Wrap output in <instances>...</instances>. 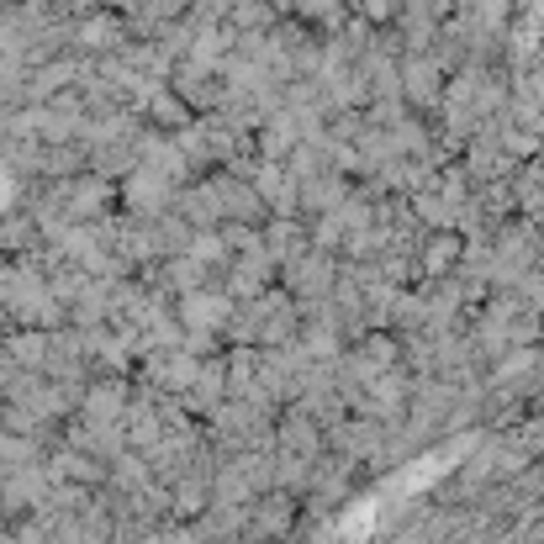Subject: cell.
Listing matches in <instances>:
<instances>
[{"label":"cell","instance_id":"obj_2","mask_svg":"<svg viewBox=\"0 0 544 544\" xmlns=\"http://www.w3.org/2000/svg\"><path fill=\"white\" fill-rule=\"evenodd\" d=\"M154 117H164V122H180L185 111H175V101H164V96H159V101H154Z\"/></svg>","mask_w":544,"mask_h":544},{"label":"cell","instance_id":"obj_1","mask_svg":"<svg viewBox=\"0 0 544 544\" xmlns=\"http://www.w3.org/2000/svg\"><path fill=\"white\" fill-rule=\"evenodd\" d=\"M122 37H127L122 22H111V16H96V22H85L80 32H74V43H80V48H117Z\"/></svg>","mask_w":544,"mask_h":544}]
</instances>
